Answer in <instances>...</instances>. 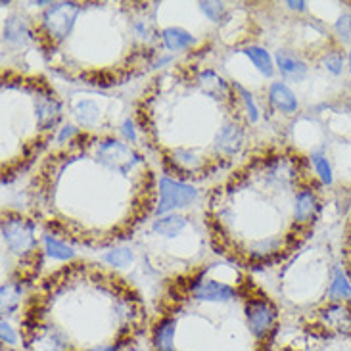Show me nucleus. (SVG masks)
I'll return each mask as SVG.
<instances>
[{
  "mask_svg": "<svg viewBox=\"0 0 351 351\" xmlns=\"http://www.w3.org/2000/svg\"><path fill=\"white\" fill-rule=\"evenodd\" d=\"M79 12H81V8L73 2H62V4L52 6L45 16L48 35L54 38L67 37V33L71 31L73 23H75Z\"/></svg>",
  "mask_w": 351,
  "mask_h": 351,
  "instance_id": "nucleus-1",
  "label": "nucleus"
},
{
  "mask_svg": "<svg viewBox=\"0 0 351 351\" xmlns=\"http://www.w3.org/2000/svg\"><path fill=\"white\" fill-rule=\"evenodd\" d=\"M2 237L8 247L16 254H23L35 247V228L29 221L23 219H10L2 225Z\"/></svg>",
  "mask_w": 351,
  "mask_h": 351,
  "instance_id": "nucleus-2",
  "label": "nucleus"
},
{
  "mask_svg": "<svg viewBox=\"0 0 351 351\" xmlns=\"http://www.w3.org/2000/svg\"><path fill=\"white\" fill-rule=\"evenodd\" d=\"M194 199H196V190L192 186L169 179L160 180V204H158L160 215L167 213L173 208H182Z\"/></svg>",
  "mask_w": 351,
  "mask_h": 351,
  "instance_id": "nucleus-3",
  "label": "nucleus"
},
{
  "mask_svg": "<svg viewBox=\"0 0 351 351\" xmlns=\"http://www.w3.org/2000/svg\"><path fill=\"white\" fill-rule=\"evenodd\" d=\"M319 321L328 332L351 334V304L330 302L319 311Z\"/></svg>",
  "mask_w": 351,
  "mask_h": 351,
  "instance_id": "nucleus-4",
  "label": "nucleus"
},
{
  "mask_svg": "<svg viewBox=\"0 0 351 351\" xmlns=\"http://www.w3.org/2000/svg\"><path fill=\"white\" fill-rule=\"evenodd\" d=\"M275 319V307L269 304L267 300H254L252 304L247 305V323H250V328L257 338H263L273 330Z\"/></svg>",
  "mask_w": 351,
  "mask_h": 351,
  "instance_id": "nucleus-5",
  "label": "nucleus"
},
{
  "mask_svg": "<svg viewBox=\"0 0 351 351\" xmlns=\"http://www.w3.org/2000/svg\"><path fill=\"white\" fill-rule=\"evenodd\" d=\"M192 294L199 302L221 304V302H230L234 298V290L230 286L221 285L215 280H198L192 285Z\"/></svg>",
  "mask_w": 351,
  "mask_h": 351,
  "instance_id": "nucleus-6",
  "label": "nucleus"
},
{
  "mask_svg": "<svg viewBox=\"0 0 351 351\" xmlns=\"http://www.w3.org/2000/svg\"><path fill=\"white\" fill-rule=\"evenodd\" d=\"M319 211V198L315 196L311 190H304L298 194L294 206V217L300 225H305L309 221H313L315 215Z\"/></svg>",
  "mask_w": 351,
  "mask_h": 351,
  "instance_id": "nucleus-7",
  "label": "nucleus"
},
{
  "mask_svg": "<svg viewBox=\"0 0 351 351\" xmlns=\"http://www.w3.org/2000/svg\"><path fill=\"white\" fill-rule=\"evenodd\" d=\"M269 96H271V102L280 112H285V114H294L295 110H298V100H295L294 93L286 85H282V83H275V85L271 86Z\"/></svg>",
  "mask_w": 351,
  "mask_h": 351,
  "instance_id": "nucleus-8",
  "label": "nucleus"
},
{
  "mask_svg": "<svg viewBox=\"0 0 351 351\" xmlns=\"http://www.w3.org/2000/svg\"><path fill=\"white\" fill-rule=\"evenodd\" d=\"M276 66L280 67L282 75L292 77V79H304L307 73V66H305L302 60H298L288 52H278L276 54Z\"/></svg>",
  "mask_w": 351,
  "mask_h": 351,
  "instance_id": "nucleus-9",
  "label": "nucleus"
},
{
  "mask_svg": "<svg viewBox=\"0 0 351 351\" xmlns=\"http://www.w3.org/2000/svg\"><path fill=\"white\" fill-rule=\"evenodd\" d=\"M173 340H175V321L165 319L158 324L154 332V346L158 351H175Z\"/></svg>",
  "mask_w": 351,
  "mask_h": 351,
  "instance_id": "nucleus-10",
  "label": "nucleus"
},
{
  "mask_svg": "<svg viewBox=\"0 0 351 351\" xmlns=\"http://www.w3.org/2000/svg\"><path fill=\"white\" fill-rule=\"evenodd\" d=\"M328 300L330 302H342V304H351V282L348 276L343 275L342 269L336 271L334 280L328 288Z\"/></svg>",
  "mask_w": 351,
  "mask_h": 351,
  "instance_id": "nucleus-11",
  "label": "nucleus"
},
{
  "mask_svg": "<svg viewBox=\"0 0 351 351\" xmlns=\"http://www.w3.org/2000/svg\"><path fill=\"white\" fill-rule=\"evenodd\" d=\"M244 141V133L242 129L237 125H227L225 129H221L219 133V146L223 148V152L234 154L238 150V146Z\"/></svg>",
  "mask_w": 351,
  "mask_h": 351,
  "instance_id": "nucleus-12",
  "label": "nucleus"
},
{
  "mask_svg": "<svg viewBox=\"0 0 351 351\" xmlns=\"http://www.w3.org/2000/svg\"><path fill=\"white\" fill-rule=\"evenodd\" d=\"M184 227H186V219L182 217V215H167V217L158 219V221L154 223V230H156L158 234H162V237L167 238L177 237Z\"/></svg>",
  "mask_w": 351,
  "mask_h": 351,
  "instance_id": "nucleus-13",
  "label": "nucleus"
},
{
  "mask_svg": "<svg viewBox=\"0 0 351 351\" xmlns=\"http://www.w3.org/2000/svg\"><path fill=\"white\" fill-rule=\"evenodd\" d=\"M163 43H165V47L169 48V50H184L186 47L192 45V35H190L189 31H184V29L180 27H169L165 29L162 33Z\"/></svg>",
  "mask_w": 351,
  "mask_h": 351,
  "instance_id": "nucleus-14",
  "label": "nucleus"
},
{
  "mask_svg": "<svg viewBox=\"0 0 351 351\" xmlns=\"http://www.w3.org/2000/svg\"><path fill=\"white\" fill-rule=\"evenodd\" d=\"M199 83H202V86L208 90V93H211V95H228V85L225 79H221V77L215 73V71H202L199 73Z\"/></svg>",
  "mask_w": 351,
  "mask_h": 351,
  "instance_id": "nucleus-15",
  "label": "nucleus"
},
{
  "mask_svg": "<svg viewBox=\"0 0 351 351\" xmlns=\"http://www.w3.org/2000/svg\"><path fill=\"white\" fill-rule=\"evenodd\" d=\"M98 114H100V110H98V106L93 100H83L75 108L77 121L81 125H85V127H93L98 121Z\"/></svg>",
  "mask_w": 351,
  "mask_h": 351,
  "instance_id": "nucleus-16",
  "label": "nucleus"
},
{
  "mask_svg": "<svg viewBox=\"0 0 351 351\" xmlns=\"http://www.w3.org/2000/svg\"><path fill=\"white\" fill-rule=\"evenodd\" d=\"M246 56L256 64V67L263 73V75H273V62L269 52L259 47H250L246 48Z\"/></svg>",
  "mask_w": 351,
  "mask_h": 351,
  "instance_id": "nucleus-17",
  "label": "nucleus"
},
{
  "mask_svg": "<svg viewBox=\"0 0 351 351\" xmlns=\"http://www.w3.org/2000/svg\"><path fill=\"white\" fill-rule=\"evenodd\" d=\"M38 351H69V343L64 338V334L52 330L38 340Z\"/></svg>",
  "mask_w": 351,
  "mask_h": 351,
  "instance_id": "nucleus-18",
  "label": "nucleus"
},
{
  "mask_svg": "<svg viewBox=\"0 0 351 351\" xmlns=\"http://www.w3.org/2000/svg\"><path fill=\"white\" fill-rule=\"evenodd\" d=\"M19 304V288L18 286L4 285L2 286V311L14 313Z\"/></svg>",
  "mask_w": 351,
  "mask_h": 351,
  "instance_id": "nucleus-19",
  "label": "nucleus"
},
{
  "mask_svg": "<svg viewBox=\"0 0 351 351\" xmlns=\"http://www.w3.org/2000/svg\"><path fill=\"white\" fill-rule=\"evenodd\" d=\"M313 165H315V171L319 175V179L323 180L324 184H330L334 180L332 177V167H330V163L328 160L321 156V154H315L313 156Z\"/></svg>",
  "mask_w": 351,
  "mask_h": 351,
  "instance_id": "nucleus-20",
  "label": "nucleus"
},
{
  "mask_svg": "<svg viewBox=\"0 0 351 351\" xmlns=\"http://www.w3.org/2000/svg\"><path fill=\"white\" fill-rule=\"evenodd\" d=\"M106 261L114 267H127L133 261V254L129 250H114L106 256Z\"/></svg>",
  "mask_w": 351,
  "mask_h": 351,
  "instance_id": "nucleus-21",
  "label": "nucleus"
},
{
  "mask_svg": "<svg viewBox=\"0 0 351 351\" xmlns=\"http://www.w3.org/2000/svg\"><path fill=\"white\" fill-rule=\"evenodd\" d=\"M323 64L324 67L332 73V75H340L343 69V56L340 54V52H336V50H334V52H328V54L324 56Z\"/></svg>",
  "mask_w": 351,
  "mask_h": 351,
  "instance_id": "nucleus-22",
  "label": "nucleus"
},
{
  "mask_svg": "<svg viewBox=\"0 0 351 351\" xmlns=\"http://www.w3.org/2000/svg\"><path fill=\"white\" fill-rule=\"evenodd\" d=\"M47 250L48 254L52 257H56V259H67V257H71V250L66 244H62V242H58V240L50 237H47Z\"/></svg>",
  "mask_w": 351,
  "mask_h": 351,
  "instance_id": "nucleus-23",
  "label": "nucleus"
},
{
  "mask_svg": "<svg viewBox=\"0 0 351 351\" xmlns=\"http://www.w3.org/2000/svg\"><path fill=\"white\" fill-rule=\"evenodd\" d=\"M199 8H202V12H204L209 19H213V21H219L221 16H223V12H225V6H223L221 2H202Z\"/></svg>",
  "mask_w": 351,
  "mask_h": 351,
  "instance_id": "nucleus-24",
  "label": "nucleus"
},
{
  "mask_svg": "<svg viewBox=\"0 0 351 351\" xmlns=\"http://www.w3.org/2000/svg\"><path fill=\"white\" fill-rule=\"evenodd\" d=\"M336 33L340 35L342 38H350L351 37V16L350 14H343L338 18L336 21Z\"/></svg>",
  "mask_w": 351,
  "mask_h": 351,
  "instance_id": "nucleus-25",
  "label": "nucleus"
},
{
  "mask_svg": "<svg viewBox=\"0 0 351 351\" xmlns=\"http://www.w3.org/2000/svg\"><path fill=\"white\" fill-rule=\"evenodd\" d=\"M0 328H2V342L8 343V346H14L16 340H18V338H16V332H14V328H12L6 321H2Z\"/></svg>",
  "mask_w": 351,
  "mask_h": 351,
  "instance_id": "nucleus-26",
  "label": "nucleus"
},
{
  "mask_svg": "<svg viewBox=\"0 0 351 351\" xmlns=\"http://www.w3.org/2000/svg\"><path fill=\"white\" fill-rule=\"evenodd\" d=\"M238 90L242 93V96H244V102H246L247 106V112H250V117H252V121H256L257 119V108L256 104H254V100H252V96L247 95L246 90L242 88V86H238Z\"/></svg>",
  "mask_w": 351,
  "mask_h": 351,
  "instance_id": "nucleus-27",
  "label": "nucleus"
},
{
  "mask_svg": "<svg viewBox=\"0 0 351 351\" xmlns=\"http://www.w3.org/2000/svg\"><path fill=\"white\" fill-rule=\"evenodd\" d=\"M123 133L131 138V141H134V131H133V125H131V121H125L123 125Z\"/></svg>",
  "mask_w": 351,
  "mask_h": 351,
  "instance_id": "nucleus-28",
  "label": "nucleus"
},
{
  "mask_svg": "<svg viewBox=\"0 0 351 351\" xmlns=\"http://www.w3.org/2000/svg\"><path fill=\"white\" fill-rule=\"evenodd\" d=\"M88 351H117V348L115 346H96V348Z\"/></svg>",
  "mask_w": 351,
  "mask_h": 351,
  "instance_id": "nucleus-29",
  "label": "nucleus"
},
{
  "mask_svg": "<svg viewBox=\"0 0 351 351\" xmlns=\"http://www.w3.org/2000/svg\"><path fill=\"white\" fill-rule=\"evenodd\" d=\"M288 6L292 10H300L302 12V10H305V2H288Z\"/></svg>",
  "mask_w": 351,
  "mask_h": 351,
  "instance_id": "nucleus-30",
  "label": "nucleus"
},
{
  "mask_svg": "<svg viewBox=\"0 0 351 351\" xmlns=\"http://www.w3.org/2000/svg\"><path fill=\"white\" fill-rule=\"evenodd\" d=\"M348 64H350V73H351V50H350V56H348Z\"/></svg>",
  "mask_w": 351,
  "mask_h": 351,
  "instance_id": "nucleus-31",
  "label": "nucleus"
}]
</instances>
